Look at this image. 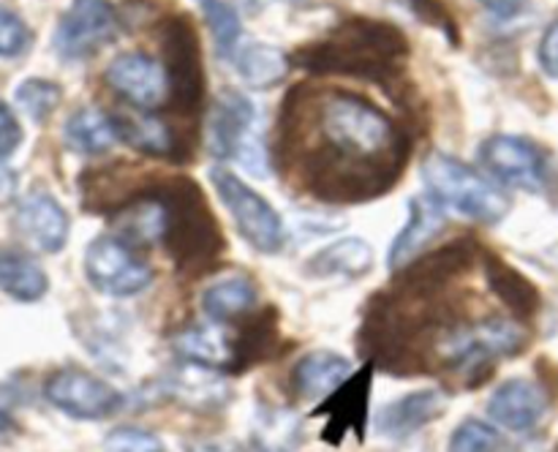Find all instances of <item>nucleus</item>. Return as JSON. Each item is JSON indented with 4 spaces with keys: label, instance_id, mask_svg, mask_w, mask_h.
Wrapping results in <instances>:
<instances>
[{
    "label": "nucleus",
    "instance_id": "obj_1",
    "mask_svg": "<svg viewBox=\"0 0 558 452\" xmlns=\"http://www.w3.org/2000/svg\"><path fill=\"white\" fill-rule=\"evenodd\" d=\"M303 112L287 101L283 120L305 125L303 156L311 185L322 196H374L392 185L409 152V139L376 103L349 90H327L305 101Z\"/></svg>",
    "mask_w": 558,
    "mask_h": 452
},
{
    "label": "nucleus",
    "instance_id": "obj_2",
    "mask_svg": "<svg viewBox=\"0 0 558 452\" xmlns=\"http://www.w3.org/2000/svg\"><path fill=\"white\" fill-rule=\"evenodd\" d=\"M409 44L398 27L376 20H347L319 44L298 54V65L314 74H347L360 80L387 82L401 74Z\"/></svg>",
    "mask_w": 558,
    "mask_h": 452
},
{
    "label": "nucleus",
    "instance_id": "obj_3",
    "mask_svg": "<svg viewBox=\"0 0 558 452\" xmlns=\"http://www.w3.org/2000/svg\"><path fill=\"white\" fill-rule=\"evenodd\" d=\"M420 172H423L428 194L445 210H456L477 223H499L510 212V196L461 158L430 150L423 158Z\"/></svg>",
    "mask_w": 558,
    "mask_h": 452
},
{
    "label": "nucleus",
    "instance_id": "obj_4",
    "mask_svg": "<svg viewBox=\"0 0 558 452\" xmlns=\"http://www.w3.org/2000/svg\"><path fill=\"white\" fill-rule=\"evenodd\" d=\"M210 180L218 199L227 207L234 227H238V232L243 234V240L251 248H256L259 254H278V251H283V245H287V227H283L278 210L265 196L256 194L243 178H238V174L223 167L213 169Z\"/></svg>",
    "mask_w": 558,
    "mask_h": 452
},
{
    "label": "nucleus",
    "instance_id": "obj_5",
    "mask_svg": "<svg viewBox=\"0 0 558 452\" xmlns=\"http://www.w3.org/2000/svg\"><path fill=\"white\" fill-rule=\"evenodd\" d=\"M161 196L169 212V251L180 261H202L216 256L221 248V234L207 212L202 191L191 180L180 178L169 183Z\"/></svg>",
    "mask_w": 558,
    "mask_h": 452
},
{
    "label": "nucleus",
    "instance_id": "obj_6",
    "mask_svg": "<svg viewBox=\"0 0 558 452\" xmlns=\"http://www.w3.org/2000/svg\"><path fill=\"white\" fill-rule=\"evenodd\" d=\"M523 343H526L523 325H518L515 319H505V316H490L472 327L452 330L439 343V354L447 368L474 374L480 368H488L494 359L518 354Z\"/></svg>",
    "mask_w": 558,
    "mask_h": 452
},
{
    "label": "nucleus",
    "instance_id": "obj_7",
    "mask_svg": "<svg viewBox=\"0 0 558 452\" xmlns=\"http://www.w3.org/2000/svg\"><path fill=\"white\" fill-rule=\"evenodd\" d=\"M85 276L93 289L109 297H134L153 283L150 265L114 234L96 237L85 251Z\"/></svg>",
    "mask_w": 558,
    "mask_h": 452
},
{
    "label": "nucleus",
    "instance_id": "obj_8",
    "mask_svg": "<svg viewBox=\"0 0 558 452\" xmlns=\"http://www.w3.org/2000/svg\"><path fill=\"white\" fill-rule=\"evenodd\" d=\"M44 395L60 408L63 414L74 419H107L123 408V392L114 390L107 379L90 374L82 368H60L44 381Z\"/></svg>",
    "mask_w": 558,
    "mask_h": 452
},
{
    "label": "nucleus",
    "instance_id": "obj_9",
    "mask_svg": "<svg viewBox=\"0 0 558 452\" xmlns=\"http://www.w3.org/2000/svg\"><path fill=\"white\" fill-rule=\"evenodd\" d=\"M163 52H167L169 103L180 112H196L205 93L199 41L189 16H169L163 30Z\"/></svg>",
    "mask_w": 558,
    "mask_h": 452
},
{
    "label": "nucleus",
    "instance_id": "obj_10",
    "mask_svg": "<svg viewBox=\"0 0 558 452\" xmlns=\"http://www.w3.org/2000/svg\"><path fill=\"white\" fill-rule=\"evenodd\" d=\"M480 163L485 172L501 185L521 191H537L545 188V178H548V167H545V156L532 139L526 136L512 134H494L480 145Z\"/></svg>",
    "mask_w": 558,
    "mask_h": 452
},
{
    "label": "nucleus",
    "instance_id": "obj_11",
    "mask_svg": "<svg viewBox=\"0 0 558 452\" xmlns=\"http://www.w3.org/2000/svg\"><path fill=\"white\" fill-rule=\"evenodd\" d=\"M118 11L109 0H74L54 30V52L63 60L90 58L118 36Z\"/></svg>",
    "mask_w": 558,
    "mask_h": 452
},
{
    "label": "nucleus",
    "instance_id": "obj_12",
    "mask_svg": "<svg viewBox=\"0 0 558 452\" xmlns=\"http://www.w3.org/2000/svg\"><path fill=\"white\" fill-rule=\"evenodd\" d=\"M104 82L140 112H156L169 103L167 65L147 52H123L107 65Z\"/></svg>",
    "mask_w": 558,
    "mask_h": 452
},
{
    "label": "nucleus",
    "instance_id": "obj_13",
    "mask_svg": "<svg viewBox=\"0 0 558 452\" xmlns=\"http://www.w3.org/2000/svg\"><path fill=\"white\" fill-rule=\"evenodd\" d=\"M161 392L191 412L213 414L227 406L229 381L218 370L180 359L161 379Z\"/></svg>",
    "mask_w": 558,
    "mask_h": 452
},
{
    "label": "nucleus",
    "instance_id": "obj_14",
    "mask_svg": "<svg viewBox=\"0 0 558 452\" xmlns=\"http://www.w3.org/2000/svg\"><path fill=\"white\" fill-rule=\"evenodd\" d=\"M16 229L33 248L44 254H58L69 243L71 221L58 199L47 191H33L20 201L16 210Z\"/></svg>",
    "mask_w": 558,
    "mask_h": 452
},
{
    "label": "nucleus",
    "instance_id": "obj_15",
    "mask_svg": "<svg viewBox=\"0 0 558 452\" xmlns=\"http://www.w3.org/2000/svg\"><path fill=\"white\" fill-rule=\"evenodd\" d=\"M545 412H548V395L543 387L529 379L505 381L488 398V417L494 419V425L512 433L537 428Z\"/></svg>",
    "mask_w": 558,
    "mask_h": 452
},
{
    "label": "nucleus",
    "instance_id": "obj_16",
    "mask_svg": "<svg viewBox=\"0 0 558 452\" xmlns=\"http://www.w3.org/2000/svg\"><path fill=\"white\" fill-rule=\"evenodd\" d=\"M256 125V109L243 93L223 90L213 107L210 125H207V147L216 158L229 161L238 158L240 145Z\"/></svg>",
    "mask_w": 558,
    "mask_h": 452
},
{
    "label": "nucleus",
    "instance_id": "obj_17",
    "mask_svg": "<svg viewBox=\"0 0 558 452\" xmlns=\"http://www.w3.org/2000/svg\"><path fill=\"white\" fill-rule=\"evenodd\" d=\"M447 210L430 194H420L409 201V218L398 237L392 240L390 254H387V267L390 270H403L417 259L420 251L445 229Z\"/></svg>",
    "mask_w": 558,
    "mask_h": 452
},
{
    "label": "nucleus",
    "instance_id": "obj_18",
    "mask_svg": "<svg viewBox=\"0 0 558 452\" xmlns=\"http://www.w3.org/2000/svg\"><path fill=\"white\" fill-rule=\"evenodd\" d=\"M447 398L441 390H417L409 395L398 398V401L387 403L379 414H376V430L387 439H407V436L417 433L428 423L445 414Z\"/></svg>",
    "mask_w": 558,
    "mask_h": 452
},
{
    "label": "nucleus",
    "instance_id": "obj_19",
    "mask_svg": "<svg viewBox=\"0 0 558 452\" xmlns=\"http://www.w3.org/2000/svg\"><path fill=\"white\" fill-rule=\"evenodd\" d=\"M172 352L185 363L205 365L213 370H227L240 363V346L216 321L185 327L172 338Z\"/></svg>",
    "mask_w": 558,
    "mask_h": 452
},
{
    "label": "nucleus",
    "instance_id": "obj_20",
    "mask_svg": "<svg viewBox=\"0 0 558 452\" xmlns=\"http://www.w3.org/2000/svg\"><path fill=\"white\" fill-rule=\"evenodd\" d=\"M114 216V237L123 240L131 248H142L156 240L167 237L169 212L167 201L161 194L140 196V199L125 201L123 210L112 212Z\"/></svg>",
    "mask_w": 558,
    "mask_h": 452
},
{
    "label": "nucleus",
    "instance_id": "obj_21",
    "mask_svg": "<svg viewBox=\"0 0 558 452\" xmlns=\"http://www.w3.org/2000/svg\"><path fill=\"white\" fill-rule=\"evenodd\" d=\"M352 376V363L332 349H316L292 368V390L300 398H325Z\"/></svg>",
    "mask_w": 558,
    "mask_h": 452
},
{
    "label": "nucleus",
    "instance_id": "obj_22",
    "mask_svg": "<svg viewBox=\"0 0 558 452\" xmlns=\"http://www.w3.org/2000/svg\"><path fill=\"white\" fill-rule=\"evenodd\" d=\"M303 444V419L287 406H265L256 408L248 430L251 452H298Z\"/></svg>",
    "mask_w": 558,
    "mask_h": 452
},
{
    "label": "nucleus",
    "instance_id": "obj_23",
    "mask_svg": "<svg viewBox=\"0 0 558 452\" xmlns=\"http://www.w3.org/2000/svg\"><path fill=\"white\" fill-rule=\"evenodd\" d=\"M114 129H118V139L125 145L136 147L147 156H169L174 158V147H178V136L169 129L167 120L158 118L156 112H140V109H129V112H114Z\"/></svg>",
    "mask_w": 558,
    "mask_h": 452
},
{
    "label": "nucleus",
    "instance_id": "obj_24",
    "mask_svg": "<svg viewBox=\"0 0 558 452\" xmlns=\"http://www.w3.org/2000/svg\"><path fill=\"white\" fill-rule=\"evenodd\" d=\"M374 267V248L360 237H341L336 243L325 245L314 259L305 265V272L314 278L343 276L360 278Z\"/></svg>",
    "mask_w": 558,
    "mask_h": 452
},
{
    "label": "nucleus",
    "instance_id": "obj_25",
    "mask_svg": "<svg viewBox=\"0 0 558 452\" xmlns=\"http://www.w3.org/2000/svg\"><path fill=\"white\" fill-rule=\"evenodd\" d=\"M256 300H259V294H256V286L251 283V278L229 276L213 281L202 292L199 303L207 319L216 321V325H227V321H234L248 314L256 305Z\"/></svg>",
    "mask_w": 558,
    "mask_h": 452
},
{
    "label": "nucleus",
    "instance_id": "obj_26",
    "mask_svg": "<svg viewBox=\"0 0 558 452\" xmlns=\"http://www.w3.org/2000/svg\"><path fill=\"white\" fill-rule=\"evenodd\" d=\"M234 65L243 82L254 90H270V87L281 85L287 80L292 60L287 52H281L272 44H243L234 52Z\"/></svg>",
    "mask_w": 558,
    "mask_h": 452
},
{
    "label": "nucleus",
    "instance_id": "obj_27",
    "mask_svg": "<svg viewBox=\"0 0 558 452\" xmlns=\"http://www.w3.org/2000/svg\"><path fill=\"white\" fill-rule=\"evenodd\" d=\"M65 142L71 150L85 152V156H98L107 152L118 142V129H114L112 114L101 112L96 107L76 109L65 123Z\"/></svg>",
    "mask_w": 558,
    "mask_h": 452
},
{
    "label": "nucleus",
    "instance_id": "obj_28",
    "mask_svg": "<svg viewBox=\"0 0 558 452\" xmlns=\"http://www.w3.org/2000/svg\"><path fill=\"white\" fill-rule=\"evenodd\" d=\"M0 289L20 303H36L47 294L49 278L22 254H0Z\"/></svg>",
    "mask_w": 558,
    "mask_h": 452
},
{
    "label": "nucleus",
    "instance_id": "obj_29",
    "mask_svg": "<svg viewBox=\"0 0 558 452\" xmlns=\"http://www.w3.org/2000/svg\"><path fill=\"white\" fill-rule=\"evenodd\" d=\"M205 9V20L210 25L213 36H216V47L221 58H229L240 49V38H243V22H240L238 9L227 0H199Z\"/></svg>",
    "mask_w": 558,
    "mask_h": 452
},
{
    "label": "nucleus",
    "instance_id": "obj_30",
    "mask_svg": "<svg viewBox=\"0 0 558 452\" xmlns=\"http://www.w3.org/2000/svg\"><path fill=\"white\" fill-rule=\"evenodd\" d=\"M490 283L499 292V297L505 300L510 308H515L518 314H532L537 308V292H534L532 283L523 276H518L512 267L501 265V261H490Z\"/></svg>",
    "mask_w": 558,
    "mask_h": 452
},
{
    "label": "nucleus",
    "instance_id": "obj_31",
    "mask_svg": "<svg viewBox=\"0 0 558 452\" xmlns=\"http://www.w3.org/2000/svg\"><path fill=\"white\" fill-rule=\"evenodd\" d=\"M63 90L49 80H25L14 90V101L33 123H44L58 109Z\"/></svg>",
    "mask_w": 558,
    "mask_h": 452
},
{
    "label": "nucleus",
    "instance_id": "obj_32",
    "mask_svg": "<svg viewBox=\"0 0 558 452\" xmlns=\"http://www.w3.org/2000/svg\"><path fill=\"white\" fill-rule=\"evenodd\" d=\"M499 450V428L485 419L469 417L452 430L447 452H494Z\"/></svg>",
    "mask_w": 558,
    "mask_h": 452
},
{
    "label": "nucleus",
    "instance_id": "obj_33",
    "mask_svg": "<svg viewBox=\"0 0 558 452\" xmlns=\"http://www.w3.org/2000/svg\"><path fill=\"white\" fill-rule=\"evenodd\" d=\"M107 452H167L163 441L153 430L134 428V425H120L104 436Z\"/></svg>",
    "mask_w": 558,
    "mask_h": 452
},
{
    "label": "nucleus",
    "instance_id": "obj_34",
    "mask_svg": "<svg viewBox=\"0 0 558 452\" xmlns=\"http://www.w3.org/2000/svg\"><path fill=\"white\" fill-rule=\"evenodd\" d=\"M31 44V30L14 11L0 9V58H16Z\"/></svg>",
    "mask_w": 558,
    "mask_h": 452
},
{
    "label": "nucleus",
    "instance_id": "obj_35",
    "mask_svg": "<svg viewBox=\"0 0 558 452\" xmlns=\"http://www.w3.org/2000/svg\"><path fill=\"white\" fill-rule=\"evenodd\" d=\"M409 5H412L414 14H417L420 20L428 22V25L439 27V30L450 38V44H458L456 16L447 11V5L441 3V0H409Z\"/></svg>",
    "mask_w": 558,
    "mask_h": 452
},
{
    "label": "nucleus",
    "instance_id": "obj_36",
    "mask_svg": "<svg viewBox=\"0 0 558 452\" xmlns=\"http://www.w3.org/2000/svg\"><path fill=\"white\" fill-rule=\"evenodd\" d=\"M22 142V129L16 123L14 112L0 101V158H9L11 152L20 147Z\"/></svg>",
    "mask_w": 558,
    "mask_h": 452
},
{
    "label": "nucleus",
    "instance_id": "obj_37",
    "mask_svg": "<svg viewBox=\"0 0 558 452\" xmlns=\"http://www.w3.org/2000/svg\"><path fill=\"white\" fill-rule=\"evenodd\" d=\"M537 60L539 65H543L545 74L558 80V20L554 25H548V30H545L543 41H539V49H537Z\"/></svg>",
    "mask_w": 558,
    "mask_h": 452
},
{
    "label": "nucleus",
    "instance_id": "obj_38",
    "mask_svg": "<svg viewBox=\"0 0 558 452\" xmlns=\"http://www.w3.org/2000/svg\"><path fill=\"white\" fill-rule=\"evenodd\" d=\"M480 3H483L490 14L499 16V20H512V16H518L526 9V0H480Z\"/></svg>",
    "mask_w": 558,
    "mask_h": 452
},
{
    "label": "nucleus",
    "instance_id": "obj_39",
    "mask_svg": "<svg viewBox=\"0 0 558 452\" xmlns=\"http://www.w3.org/2000/svg\"><path fill=\"white\" fill-rule=\"evenodd\" d=\"M185 452H240L232 441H223V439H199L194 444H189Z\"/></svg>",
    "mask_w": 558,
    "mask_h": 452
},
{
    "label": "nucleus",
    "instance_id": "obj_40",
    "mask_svg": "<svg viewBox=\"0 0 558 452\" xmlns=\"http://www.w3.org/2000/svg\"><path fill=\"white\" fill-rule=\"evenodd\" d=\"M243 9L245 14H259V11H265L267 5H270V0H234V9Z\"/></svg>",
    "mask_w": 558,
    "mask_h": 452
},
{
    "label": "nucleus",
    "instance_id": "obj_41",
    "mask_svg": "<svg viewBox=\"0 0 558 452\" xmlns=\"http://www.w3.org/2000/svg\"><path fill=\"white\" fill-rule=\"evenodd\" d=\"M9 430H16V423L11 419L9 412H3V408H0V433H9Z\"/></svg>",
    "mask_w": 558,
    "mask_h": 452
},
{
    "label": "nucleus",
    "instance_id": "obj_42",
    "mask_svg": "<svg viewBox=\"0 0 558 452\" xmlns=\"http://www.w3.org/2000/svg\"><path fill=\"white\" fill-rule=\"evenodd\" d=\"M287 3H303V0H287Z\"/></svg>",
    "mask_w": 558,
    "mask_h": 452
},
{
    "label": "nucleus",
    "instance_id": "obj_43",
    "mask_svg": "<svg viewBox=\"0 0 558 452\" xmlns=\"http://www.w3.org/2000/svg\"><path fill=\"white\" fill-rule=\"evenodd\" d=\"M494 452H512V450H494Z\"/></svg>",
    "mask_w": 558,
    "mask_h": 452
}]
</instances>
